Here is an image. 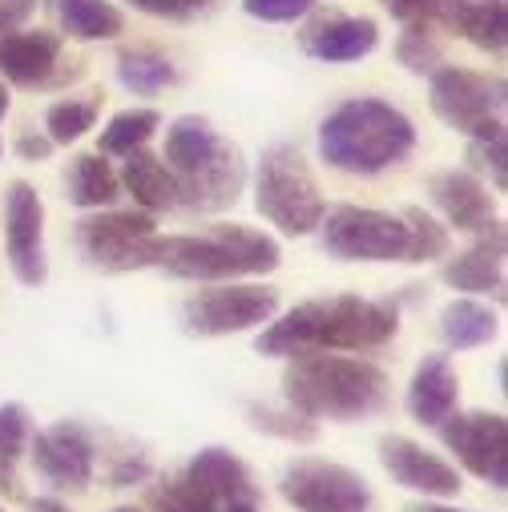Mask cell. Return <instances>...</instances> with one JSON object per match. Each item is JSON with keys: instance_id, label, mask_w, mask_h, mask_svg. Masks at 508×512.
I'll list each match as a JSON object with an SVG mask.
<instances>
[{"instance_id": "cell-9", "label": "cell", "mask_w": 508, "mask_h": 512, "mask_svg": "<svg viewBox=\"0 0 508 512\" xmlns=\"http://www.w3.org/2000/svg\"><path fill=\"white\" fill-rule=\"evenodd\" d=\"M279 315V291L259 283H214L182 303V331L198 339H222L254 331Z\"/></svg>"}, {"instance_id": "cell-31", "label": "cell", "mask_w": 508, "mask_h": 512, "mask_svg": "<svg viewBox=\"0 0 508 512\" xmlns=\"http://www.w3.org/2000/svg\"><path fill=\"white\" fill-rule=\"evenodd\" d=\"M400 218L408 222V254H404V263H436V259H448L452 234H448L444 222H436L420 206H408Z\"/></svg>"}, {"instance_id": "cell-24", "label": "cell", "mask_w": 508, "mask_h": 512, "mask_svg": "<svg viewBox=\"0 0 508 512\" xmlns=\"http://www.w3.org/2000/svg\"><path fill=\"white\" fill-rule=\"evenodd\" d=\"M69 202L81 210H109L121 198V178L101 154H77L69 174H65Z\"/></svg>"}, {"instance_id": "cell-25", "label": "cell", "mask_w": 508, "mask_h": 512, "mask_svg": "<svg viewBox=\"0 0 508 512\" xmlns=\"http://www.w3.org/2000/svg\"><path fill=\"white\" fill-rule=\"evenodd\" d=\"M53 9L69 41H113L125 29L113 0H53Z\"/></svg>"}, {"instance_id": "cell-14", "label": "cell", "mask_w": 508, "mask_h": 512, "mask_svg": "<svg viewBox=\"0 0 508 512\" xmlns=\"http://www.w3.org/2000/svg\"><path fill=\"white\" fill-rule=\"evenodd\" d=\"M29 456H33V464H37V472H41L53 488H61V492H65V488L81 492V488L93 484L97 444H93V436H89L81 424H73V420H61V424H53V428L33 432Z\"/></svg>"}, {"instance_id": "cell-7", "label": "cell", "mask_w": 508, "mask_h": 512, "mask_svg": "<svg viewBox=\"0 0 508 512\" xmlns=\"http://www.w3.org/2000/svg\"><path fill=\"white\" fill-rule=\"evenodd\" d=\"M432 113L464 138L504 134V77H488L460 65H440L428 85Z\"/></svg>"}, {"instance_id": "cell-21", "label": "cell", "mask_w": 508, "mask_h": 512, "mask_svg": "<svg viewBox=\"0 0 508 512\" xmlns=\"http://www.w3.org/2000/svg\"><path fill=\"white\" fill-rule=\"evenodd\" d=\"M379 45V25L371 17H327L315 21L307 33H299V49L327 65L363 61Z\"/></svg>"}, {"instance_id": "cell-39", "label": "cell", "mask_w": 508, "mask_h": 512, "mask_svg": "<svg viewBox=\"0 0 508 512\" xmlns=\"http://www.w3.org/2000/svg\"><path fill=\"white\" fill-rule=\"evenodd\" d=\"M41 0H0V33L25 29V21L37 13Z\"/></svg>"}, {"instance_id": "cell-2", "label": "cell", "mask_w": 508, "mask_h": 512, "mask_svg": "<svg viewBox=\"0 0 508 512\" xmlns=\"http://www.w3.org/2000/svg\"><path fill=\"white\" fill-rule=\"evenodd\" d=\"M416 150V125L404 109L379 97H347L319 125V154L331 170L375 178L396 170Z\"/></svg>"}, {"instance_id": "cell-6", "label": "cell", "mask_w": 508, "mask_h": 512, "mask_svg": "<svg viewBox=\"0 0 508 512\" xmlns=\"http://www.w3.org/2000/svg\"><path fill=\"white\" fill-rule=\"evenodd\" d=\"M254 206L259 214L287 238H303L311 230H319L327 202L323 190L307 166V158L299 154V146H267L254 170Z\"/></svg>"}, {"instance_id": "cell-15", "label": "cell", "mask_w": 508, "mask_h": 512, "mask_svg": "<svg viewBox=\"0 0 508 512\" xmlns=\"http://www.w3.org/2000/svg\"><path fill=\"white\" fill-rule=\"evenodd\" d=\"M379 464L388 468V476L400 488L424 492L432 500H448V496H456L464 488L456 464H448L444 456L428 452L424 444H416L408 436H384L379 440Z\"/></svg>"}, {"instance_id": "cell-5", "label": "cell", "mask_w": 508, "mask_h": 512, "mask_svg": "<svg viewBox=\"0 0 508 512\" xmlns=\"http://www.w3.org/2000/svg\"><path fill=\"white\" fill-rule=\"evenodd\" d=\"M178 182V206L198 214H218L238 202L246 182V162L214 125L198 113L178 117L166 130V158Z\"/></svg>"}, {"instance_id": "cell-42", "label": "cell", "mask_w": 508, "mask_h": 512, "mask_svg": "<svg viewBox=\"0 0 508 512\" xmlns=\"http://www.w3.org/2000/svg\"><path fill=\"white\" fill-rule=\"evenodd\" d=\"M404 512H464V508H448V504H436V500H416Z\"/></svg>"}, {"instance_id": "cell-22", "label": "cell", "mask_w": 508, "mask_h": 512, "mask_svg": "<svg viewBox=\"0 0 508 512\" xmlns=\"http://www.w3.org/2000/svg\"><path fill=\"white\" fill-rule=\"evenodd\" d=\"M436 21L460 33L480 53L504 57L508 49V5L504 0H440Z\"/></svg>"}, {"instance_id": "cell-18", "label": "cell", "mask_w": 508, "mask_h": 512, "mask_svg": "<svg viewBox=\"0 0 508 512\" xmlns=\"http://www.w3.org/2000/svg\"><path fill=\"white\" fill-rule=\"evenodd\" d=\"M186 472H194V476L210 488L218 512H263L259 484H254L250 468H246L230 448H202V452L186 464Z\"/></svg>"}, {"instance_id": "cell-12", "label": "cell", "mask_w": 508, "mask_h": 512, "mask_svg": "<svg viewBox=\"0 0 508 512\" xmlns=\"http://www.w3.org/2000/svg\"><path fill=\"white\" fill-rule=\"evenodd\" d=\"M444 448L480 476L484 484L500 488L508 484V420L500 412H452L448 420L436 424Z\"/></svg>"}, {"instance_id": "cell-28", "label": "cell", "mask_w": 508, "mask_h": 512, "mask_svg": "<svg viewBox=\"0 0 508 512\" xmlns=\"http://www.w3.org/2000/svg\"><path fill=\"white\" fill-rule=\"evenodd\" d=\"M162 125V113L158 109H121L105 121L101 130V142H97V154L101 158H130L138 150H146Z\"/></svg>"}, {"instance_id": "cell-17", "label": "cell", "mask_w": 508, "mask_h": 512, "mask_svg": "<svg viewBox=\"0 0 508 512\" xmlns=\"http://www.w3.org/2000/svg\"><path fill=\"white\" fill-rule=\"evenodd\" d=\"M444 283L468 295H492L504 303V222L496 218L488 230L476 234V242L448 259Z\"/></svg>"}, {"instance_id": "cell-10", "label": "cell", "mask_w": 508, "mask_h": 512, "mask_svg": "<svg viewBox=\"0 0 508 512\" xmlns=\"http://www.w3.org/2000/svg\"><path fill=\"white\" fill-rule=\"evenodd\" d=\"M154 238H158V222L146 210H97L77 222L81 254L109 275L146 271L154 254Z\"/></svg>"}, {"instance_id": "cell-26", "label": "cell", "mask_w": 508, "mask_h": 512, "mask_svg": "<svg viewBox=\"0 0 508 512\" xmlns=\"http://www.w3.org/2000/svg\"><path fill=\"white\" fill-rule=\"evenodd\" d=\"M496 331H500L496 311L484 307L480 299H452V303L440 311V339H444L452 351L484 347V343L496 339Z\"/></svg>"}, {"instance_id": "cell-43", "label": "cell", "mask_w": 508, "mask_h": 512, "mask_svg": "<svg viewBox=\"0 0 508 512\" xmlns=\"http://www.w3.org/2000/svg\"><path fill=\"white\" fill-rule=\"evenodd\" d=\"M33 512H69L61 500H53V496H41L37 504H33Z\"/></svg>"}, {"instance_id": "cell-45", "label": "cell", "mask_w": 508, "mask_h": 512, "mask_svg": "<svg viewBox=\"0 0 508 512\" xmlns=\"http://www.w3.org/2000/svg\"><path fill=\"white\" fill-rule=\"evenodd\" d=\"M113 512H138V508H113Z\"/></svg>"}, {"instance_id": "cell-32", "label": "cell", "mask_w": 508, "mask_h": 512, "mask_svg": "<svg viewBox=\"0 0 508 512\" xmlns=\"http://www.w3.org/2000/svg\"><path fill=\"white\" fill-rule=\"evenodd\" d=\"M150 512H218L210 488L194 472H178L166 484L150 488Z\"/></svg>"}, {"instance_id": "cell-11", "label": "cell", "mask_w": 508, "mask_h": 512, "mask_svg": "<svg viewBox=\"0 0 508 512\" xmlns=\"http://www.w3.org/2000/svg\"><path fill=\"white\" fill-rule=\"evenodd\" d=\"M279 492L299 512H375V496H371L367 480L335 460L303 456V460L287 464Z\"/></svg>"}, {"instance_id": "cell-33", "label": "cell", "mask_w": 508, "mask_h": 512, "mask_svg": "<svg viewBox=\"0 0 508 512\" xmlns=\"http://www.w3.org/2000/svg\"><path fill=\"white\" fill-rule=\"evenodd\" d=\"M396 57H400V65L408 69V73H416V77H432L440 65H444V45H440V37L432 33V25H404V33H400V41H396Z\"/></svg>"}, {"instance_id": "cell-20", "label": "cell", "mask_w": 508, "mask_h": 512, "mask_svg": "<svg viewBox=\"0 0 508 512\" xmlns=\"http://www.w3.org/2000/svg\"><path fill=\"white\" fill-rule=\"evenodd\" d=\"M404 404H408V416L424 428H436L440 420H448L460 408V375H456L448 355H424L420 359Z\"/></svg>"}, {"instance_id": "cell-37", "label": "cell", "mask_w": 508, "mask_h": 512, "mask_svg": "<svg viewBox=\"0 0 508 512\" xmlns=\"http://www.w3.org/2000/svg\"><path fill=\"white\" fill-rule=\"evenodd\" d=\"M319 0H242V13L263 25H291L303 21Z\"/></svg>"}, {"instance_id": "cell-44", "label": "cell", "mask_w": 508, "mask_h": 512, "mask_svg": "<svg viewBox=\"0 0 508 512\" xmlns=\"http://www.w3.org/2000/svg\"><path fill=\"white\" fill-rule=\"evenodd\" d=\"M5 113H9V89L0 85V121H5Z\"/></svg>"}, {"instance_id": "cell-40", "label": "cell", "mask_w": 508, "mask_h": 512, "mask_svg": "<svg viewBox=\"0 0 508 512\" xmlns=\"http://www.w3.org/2000/svg\"><path fill=\"white\" fill-rule=\"evenodd\" d=\"M49 154H53V142H49V134L25 130V134L17 138V158H21V162H49Z\"/></svg>"}, {"instance_id": "cell-3", "label": "cell", "mask_w": 508, "mask_h": 512, "mask_svg": "<svg viewBox=\"0 0 508 512\" xmlns=\"http://www.w3.org/2000/svg\"><path fill=\"white\" fill-rule=\"evenodd\" d=\"M283 396L287 404L307 416V420H335V424H355L388 408L392 383L384 367L367 359H347V355H299L291 359L283 375Z\"/></svg>"}, {"instance_id": "cell-46", "label": "cell", "mask_w": 508, "mask_h": 512, "mask_svg": "<svg viewBox=\"0 0 508 512\" xmlns=\"http://www.w3.org/2000/svg\"><path fill=\"white\" fill-rule=\"evenodd\" d=\"M0 512H5V508H0Z\"/></svg>"}, {"instance_id": "cell-23", "label": "cell", "mask_w": 508, "mask_h": 512, "mask_svg": "<svg viewBox=\"0 0 508 512\" xmlns=\"http://www.w3.org/2000/svg\"><path fill=\"white\" fill-rule=\"evenodd\" d=\"M121 186L130 190V198L138 202V210L146 214H162V210H178V182L170 174V166L150 154V150H138L125 158L121 166Z\"/></svg>"}, {"instance_id": "cell-16", "label": "cell", "mask_w": 508, "mask_h": 512, "mask_svg": "<svg viewBox=\"0 0 508 512\" xmlns=\"http://www.w3.org/2000/svg\"><path fill=\"white\" fill-rule=\"evenodd\" d=\"M61 33L13 29L0 33V77L21 89H49L61 77Z\"/></svg>"}, {"instance_id": "cell-35", "label": "cell", "mask_w": 508, "mask_h": 512, "mask_svg": "<svg viewBox=\"0 0 508 512\" xmlns=\"http://www.w3.org/2000/svg\"><path fill=\"white\" fill-rule=\"evenodd\" d=\"M468 162L476 174H488L500 194L508 190V134L468 138Z\"/></svg>"}, {"instance_id": "cell-13", "label": "cell", "mask_w": 508, "mask_h": 512, "mask_svg": "<svg viewBox=\"0 0 508 512\" xmlns=\"http://www.w3.org/2000/svg\"><path fill=\"white\" fill-rule=\"evenodd\" d=\"M5 246L9 267L25 287H45L49 259H45V202L37 186L25 178L9 182L5 190Z\"/></svg>"}, {"instance_id": "cell-34", "label": "cell", "mask_w": 508, "mask_h": 512, "mask_svg": "<svg viewBox=\"0 0 508 512\" xmlns=\"http://www.w3.org/2000/svg\"><path fill=\"white\" fill-rule=\"evenodd\" d=\"M250 424L267 432V436H283V440H295V444H311L319 436L315 420L299 416L295 408L291 412H275V408H263V404H250Z\"/></svg>"}, {"instance_id": "cell-4", "label": "cell", "mask_w": 508, "mask_h": 512, "mask_svg": "<svg viewBox=\"0 0 508 512\" xmlns=\"http://www.w3.org/2000/svg\"><path fill=\"white\" fill-rule=\"evenodd\" d=\"M283 263V246L242 222H218L206 234H158L150 267L186 283H234L246 275H271Z\"/></svg>"}, {"instance_id": "cell-38", "label": "cell", "mask_w": 508, "mask_h": 512, "mask_svg": "<svg viewBox=\"0 0 508 512\" xmlns=\"http://www.w3.org/2000/svg\"><path fill=\"white\" fill-rule=\"evenodd\" d=\"M400 25H432L440 13V0H379Z\"/></svg>"}, {"instance_id": "cell-29", "label": "cell", "mask_w": 508, "mask_h": 512, "mask_svg": "<svg viewBox=\"0 0 508 512\" xmlns=\"http://www.w3.org/2000/svg\"><path fill=\"white\" fill-rule=\"evenodd\" d=\"M33 440V416L25 404H0V492L17 496L21 492V476L17 464L29 452Z\"/></svg>"}, {"instance_id": "cell-36", "label": "cell", "mask_w": 508, "mask_h": 512, "mask_svg": "<svg viewBox=\"0 0 508 512\" xmlns=\"http://www.w3.org/2000/svg\"><path fill=\"white\" fill-rule=\"evenodd\" d=\"M125 5H134L138 13L158 17V21H178V25H186V21H198V17L214 13L218 0H125Z\"/></svg>"}, {"instance_id": "cell-19", "label": "cell", "mask_w": 508, "mask_h": 512, "mask_svg": "<svg viewBox=\"0 0 508 512\" xmlns=\"http://www.w3.org/2000/svg\"><path fill=\"white\" fill-rule=\"evenodd\" d=\"M428 194L440 206V214L448 218V226L460 230V234H480V230H488L496 222L492 194L468 170H444V174H436L428 182Z\"/></svg>"}, {"instance_id": "cell-30", "label": "cell", "mask_w": 508, "mask_h": 512, "mask_svg": "<svg viewBox=\"0 0 508 512\" xmlns=\"http://www.w3.org/2000/svg\"><path fill=\"white\" fill-rule=\"evenodd\" d=\"M97 113H101V93L53 101L49 113H45V134H49L53 146H73L97 125Z\"/></svg>"}, {"instance_id": "cell-1", "label": "cell", "mask_w": 508, "mask_h": 512, "mask_svg": "<svg viewBox=\"0 0 508 512\" xmlns=\"http://www.w3.org/2000/svg\"><path fill=\"white\" fill-rule=\"evenodd\" d=\"M400 331L396 303L359 299V295H327L291 307L283 319H271L254 339L259 355L299 359L323 351H375Z\"/></svg>"}, {"instance_id": "cell-27", "label": "cell", "mask_w": 508, "mask_h": 512, "mask_svg": "<svg viewBox=\"0 0 508 512\" xmlns=\"http://www.w3.org/2000/svg\"><path fill=\"white\" fill-rule=\"evenodd\" d=\"M117 81L138 97H158V93L178 85V65L158 49H121L117 53Z\"/></svg>"}, {"instance_id": "cell-41", "label": "cell", "mask_w": 508, "mask_h": 512, "mask_svg": "<svg viewBox=\"0 0 508 512\" xmlns=\"http://www.w3.org/2000/svg\"><path fill=\"white\" fill-rule=\"evenodd\" d=\"M146 476H150V464L146 460H121L113 468V488H130V484H138Z\"/></svg>"}, {"instance_id": "cell-8", "label": "cell", "mask_w": 508, "mask_h": 512, "mask_svg": "<svg viewBox=\"0 0 508 512\" xmlns=\"http://www.w3.org/2000/svg\"><path fill=\"white\" fill-rule=\"evenodd\" d=\"M323 250L339 263H404L408 222L371 206H335L319 222Z\"/></svg>"}]
</instances>
